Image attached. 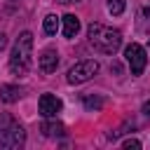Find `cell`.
<instances>
[{
	"instance_id": "obj_17",
	"label": "cell",
	"mask_w": 150,
	"mask_h": 150,
	"mask_svg": "<svg viewBox=\"0 0 150 150\" xmlns=\"http://www.w3.org/2000/svg\"><path fill=\"white\" fill-rule=\"evenodd\" d=\"M7 45V38H5V33H0V49Z\"/></svg>"
},
{
	"instance_id": "obj_2",
	"label": "cell",
	"mask_w": 150,
	"mask_h": 150,
	"mask_svg": "<svg viewBox=\"0 0 150 150\" xmlns=\"http://www.w3.org/2000/svg\"><path fill=\"white\" fill-rule=\"evenodd\" d=\"M33 66V33L30 30H23L14 47H12V54H9V70L14 75H26Z\"/></svg>"
},
{
	"instance_id": "obj_12",
	"label": "cell",
	"mask_w": 150,
	"mask_h": 150,
	"mask_svg": "<svg viewBox=\"0 0 150 150\" xmlns=\"http://www.w3.org/2000/svg\"><path fill=\"white\" fill-rule=\"evenodd\" d=\"M84 108H87V110H101V108H103V98L87 94V96H84Z\"/></svg>"
},
{
	"instance_id": "obj_4",
	"label": "cell",
	"mask_w": 150,
	"mask_h": 150,
	"mask_svg": "<svg viewBox=\"0 0 150 150\" xmlns=\"http://www.w3.org/2000/svg\"><path fill=\"white\" fill-rule=\"evenodd\" d=\"M96 73H98V61H91V59H89V61L75 63V66L68 70L66 80H68V84H82V82L91 80Z\"/></svg>"
},
{
	"instance_id": "obj_18",
	"label": "cell",
	"mask_w": 150,
	"mask_h": 150,
	"mask_svg": "<svg viewBox=\"0 0 150 150\" xmlns=\"http://www.w3.org/2000/svg\"><path fill=\"white\" fill-rule=\"evenodd\" d=\"M56 2H63V5H68V2H77V0H56Z\"/></svg>"
},
{
	"instance_id": "obj_5",
	"label": "cell",
	"mask_w": 150,
	"mask_h": 150,
	"mask_svg": "<svg viewBox=\"0 0 150 150\" xmlns=\"http://www.w3.org/2000/svg\"><path fill=\"white\" fill-rule=\"evenodd\" d=\"M124 59H127V63H129V68H131V75H141V73L145 70V66H148L145 49H143L138 42L127 45V49H124Z\"/></svg>"
},
{
	"instance_id": "obj_10",
	"label": "cell",
	"mask_w": 150,
	"mask_h": 150,
	"mask_svg": "<svg viewBox=\"0 0 150 150\" xmlns=\"http://www.w3.org/2000/svg\"><path fill=\"white\" fill-rule=\"evenodd\" d=\"M42 134H45L47 138H61V136L66 134V127H63L61 122H52V117H47V122L42 124Z\"/></svg>"
},
{
	"instance_id": "obj_11",
	"label": "cell",
	"mask_w": 150,
	"mask_h": 150,
	"mask_svg": "<svg viewBox=\"0 0 150 150\" xmlns=\"http://www.w3.org/2000/svg\"><path fill=\"white\" fill-rule=\"evenodd\" d=\"M56 30H59V16H54V14L45 16V33L47 35H56Z\"/></svg>"
},
{
	"instance_id": "obj_14",
	"label": "cell",
	"mask_w": 150,
	"mask_h": 150,
	"mask_svg": "<svg viewBox=\"0 0 150 150\" xmlns=\"http://www.w3.org/2000/svg\"><path fill=\"white\" fill-rule=\"evenodd\" d=\"M138 26H141L143 30H150V5H145V7L141 9V14H138Z\"/></svg>"
},
{
	"instance_id": "obj_16",
	"label": "cell",
	"mask_w": 150,
	"mask_h": 150,
	"mask_svg": "<svg viewBox=\"0 0 150 150\" xmlns=\"http://www.w3.org/2000/svg\"><path fill=\"white\" fill-rule=\"evenodd\" d=\"M141 110H143V115H145V117H150V101H145Z\"/></svg>"
},
{
	"instance_id": "obj_8",
	"label": "cell",
	"mask_w": 150,
	"mask_h": 150,
	"mask_svg": "<svg viewBox=\"0 0 150 150\" xmlns=\"http://www.w3.org/2000/svg\"><path fill=\"white\" fill-rule=\"evenodd\" d=\"M21 94H23V89L19 84H2L0 87V98L5 103H16L21 98Z\"/></svg>"
},
{
	"instance_id": "obj_6",
	"label": "cell",
	"mask_w": 150,
	"mask_h": 150,
	"mask_svg": "<svg viewBox=\"0 0 150 150\" xmlns=\"http://www.w3.org/2000/svg\"><path fill=\"white\" fill-rule=\"evenodd\" d=\"M38 108H40V115L47 120V117H56V115L63 110V103H61V98L54 96V94H42Z\"/></svg>"
},
{
	"instance_id": "obj_15",
	"label": "cell",
	"mask_w": 150,
	"mask_h": 150,
	"mask_svg": "<svg viewBox=\"0 0 150 150\" xmlns=\"http://www.w3.org/2000/svg\"><path fill=\"white\" fill-rule=\"evenodd\" d=\"M122 148H127V150H138L141 148V141H136V138H127V141H122Z\"/></svg>"
},
{
	"instance_id": "obj_9",
	"label": "cell",
	"mask_w": 150,
	"mask_h": 150,
	"mask_svg": "<svg viewBox=\"0 0 150 150\" xmlns=\"http://www.w3.org/2000/svg\"><path fill=\"white\" fill-rule=\"evenodd\" d=\"M61 23H63V35L66 38H75L77 30H80V19L75 14H66L61 16Z\"/></svg>"
},
{
	"instance_id": "obj_3",
	"label": "cell",
	"mask_w": 150,
	"mask_h": 150,
	"mask_svg": "<svg viewBox=\"0 0 150 150\" xmlns=\"http://www.w3.org/2000/svg\"><path fill=\"white\" fill-rule=\"evenodd\" d=\"M26 143V131L19 122H14L12 115L2 112L0 115V148H7V150H16V148H23Z\"/></svg>"
},
{
	"instance_id": "obj_7",
	"label": "cell",
	"mask_w": 150,
	"mask_h": 150,
	"mask_svg": "<svg viewBox=\"0 0 150 150\" xmlns=\"http://www.w3.org/2000/svg\"><path fill=\"white\" fill-rule=\"evenodd\" d=\"M38 66H40L42 73H56V68H59V52L45 49L40 54V59H38Z\"/></svg>"
},
{
	"instance_id": "obj_13",
	"label": "cell",
	"mask_w": 150,
	"mask_h": 150,
	"mask_svg": "<svg viewBox=\"0 0 150 150\" xmlns=\"http://www.w3.org/2000/svg\"><path fill=\"white\" fill-rule=\"evenodd\" d=\"M124 7H127L124 0H108V12H110L112 16H120V14L124 12Z\"/></svg>"
},
{
	"instance_id": "obj_1",
	"label": "cell",
	"mask_w": 150,
	"mask_h": 150,
	"mask_svg": "<svg viewBox=\"0 0 150 150\" xmlns=\"http://www.w3.org/2000/svg\"><path fill=\"white\" fill-rule=\"evenodd\" d=\"M87 38H89V45L101 54H115L122 47V33L103 23H91L87 28Z\"/></svg>"
}]
</instances>
